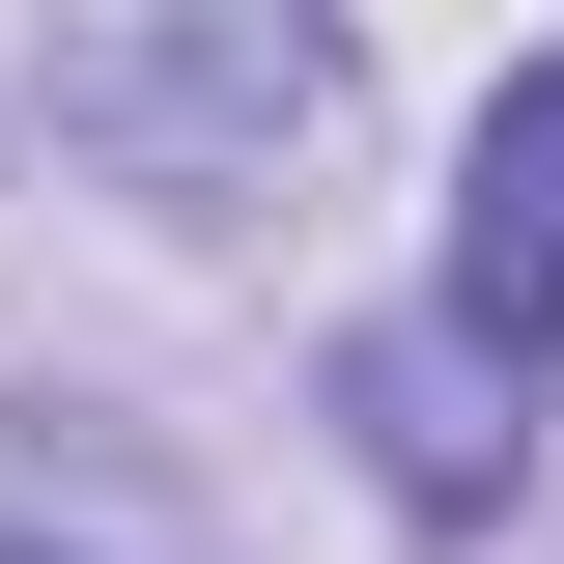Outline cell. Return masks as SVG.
I'll list each match as a JSON object with an SVG mask.
<instances>
[{
    "label": "cell",
    "mask_w": 564,
    "mask_h": 564,
    "mask_svg": "<svg viewBox=\"0 0 564 564\" xmlns=\"http://www.w3.org/2000/svg\"><path fill=\"white\" fill-rule=\"evenodd\" d=\"M508 395H536V367H508L480 311H423V339H367V367H339V423H367V480H395V508H508V452H536Z\"/></svg>",
    "instance_id": "3957f363"
},
{
    "label": "cell",
    "mask_w": 564,
    "mask_h": 564,
    "mask_svg": "<svg viewBox=\"0 0 564 564\" xmlns=\"http://www.w3.org/2000/svg\"><path fill=\"white\" fill-rule=\"evenodd\" d=\"M452 311H480L508 367L564 339V57L508 85V113H480V170H452Z\"/></svg>",
    "instance_id": "277c9868"
},
{
    "label": "cell",
    "mask_w": 564,
    "mask_h": 564,
    "mask_svg": "<svg viewBox=\"0 0 564 564\" xmlns=\"http://www.w3.org/2000/svg\"><path fill=\"white\" fill-rule=\"evenodd\" d=\"M339 113H367L339 0H141V29H85V57H57V141L113 170L141 226H254V198H311Z\"/></svg>",
    "instance_id": "6da1fadb"
},
{
    "label": "cell",
    "mask_w": 564,
    "mask_h": 564,
    "mask_svg": "<svg viewBox=\"0 0 564 564\" xmlns=\"http://www.w3.org/2000/svg\"><path fill=\"white\" fill-rule=\"evenodd\" d=\"M0 564H226V536H198V480H170L141 423L0 395Z\"/></svg>",
    "instance_id": "7a4b0ae2"
}]
</instances>
